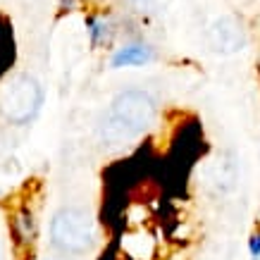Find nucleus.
<instances>
[{"label": "nucleus", "instance_id": "nucleus-9", "mask_svg": "<svg viewBox=\"0 0 260 260\" xmlns=\"http://www.w3.org/2000/svg\"><path fill=\"white\" fill-rule=\"evenodd\" d=\"M129 3H132V8L136 12H150L153 5H155V0H129Z\"/></svg>", "mask_w": 260, "mask_h": 260}, {"label": "nucleus", "instance_id": "nucleus-4", "mask_svg": "<svg viewBox=\"0 0 260 260\" xmlns=\"http://www.w3.org/2000/svg\"><path fill=\"white\" fill-rule=\"evenodd\" d=\"M246 29L244 22L234 15H222L208 26V46L213 53L220 55H234L246 48Z\"/></svg>", "mask_w": 260, "mask_h": 260}, {"label": "nucleus", "instance_id": "nucleus-2", "mask_svg": "<svg viewBox=\"0 0 260 260\" xmlns=\"http://www.w3.org/2000/svg\"><path fill=\"white\" fill-rule=\"evenodd\" d=\"M43 105V88L31 74L19 72L3 81L0 86V112L12 124H26L39 115Z\"/></svg>", "mask_w": 260, "mask_h": 260}, {"label": "nucleus", "instance_id": "nucleus-7", "mask_svg": "<svg viewBox=\"0 0 260 260\" xmlns=\"http://www.w3.org/2000/svg\"><path fill=\"white\" fill-rule=\"evenodd\" d=\"M86 29H88V41H91V46H98L103 41L108 39V34H110V24L101 19V17H91L86 22Z\"/></svg>", "mask_w": 260, "mask_h": 260}, {"label": "nucleus", "instance_id": "nucleus-3", "mask_svg": "<svg viewBox=\"0 0 260 260\" xmlns=\"http://www.w3.org/2000/svg\"><path fill=\"white\" fill-rule=\"evenodd\" d=\"M50 239L62 253H84L93 246L95 220L81 208H62L50 222Z\"/></svg>", "mask_w": 260, "mask_h": 260}, {"label": "nucleus", "instance_id": "nucleus-6", "mask_svg": "<svg viewBox=\"0 0 260 260\" xmlns=\"http://www.w3.org/2000/svg\"><path fill=\"white\" fill-rule=\"evenodd\" d=\"M153 60V50L143 43H126V46L117 48V53L110 57V64L115 70L119 67H141Z\"/></svg>", "mask_w": 260, "mask_h": 260}, {"label": "nucleus", "instance_id": "nucleus-5", "mask_svg": "<svg viewBox=\"0 0 260 260\" xmlns=\"http://www.w3.org/2000/svg\"><path fill=\"white\" fill-rule=\"evenodd\" d=\"M119 246H122L126 258L132 260H150L155 255V239L150 237L148 232H143V229L126 232L122 241H119Z\"/></svg>", "mask_w": 260, "mask_h": 260}, {"label": "nucleus", "instance_id": "nucleus-8", "mask_svg": "<svg viewBox=\"0 0 260 260\" xmlns=\"http://www.w3.org/2000/svg\"><path fill=\"white\" fill-rule=\"evenodd\" d=\"M248 253H251V260H260V234H253L251 241H248Z\"/></svg>", "mask_w": 260, "mask_h": 260}, {"label": "nucleus", "instance_id": "nucleus-1", "mask_svg": "<svg viewBox=\"0 0 260 260\" xmlns=\"http://www.w3.org/2000/svg\"><path fill=\"white\" fill-rule=\"evenodd\" d=\"M155 101L148 91L141 88H129L110 103L101 122V139L108 143L132 141L139 134H143L153 119H155Z\"/></svg>", "mask_w": 260, "mask_h": 260}]
</instances>
